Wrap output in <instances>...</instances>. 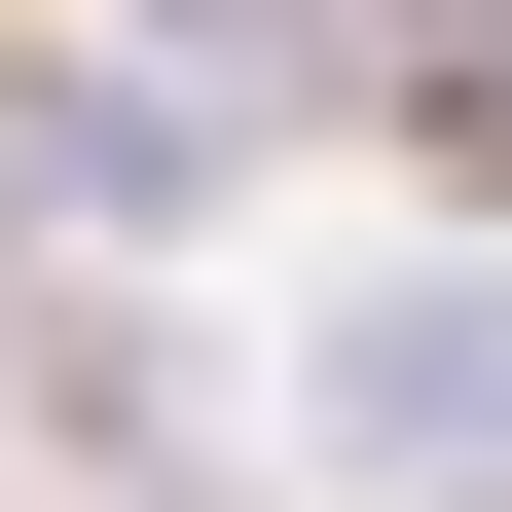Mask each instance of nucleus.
Masks as SVG:
<instances>
[{"label":"nucleus","mask_w":512,"mask_h":512,"mask_svg":"<svg viewBox=\"0 0 512 512\" xmlns=\"http://www.w3.org/2000/svg\"><path fill=\"white\" fill-rule=\"evenodd\" d=\"M256 403H293V476H366V512H512V220L330 256V293L256 330Z\"/></svg>","instance_id":"nucleus-1"},{"label":"nucleus","mask_w":512,"mask_h":512,"mask_svg":"<svg viewBox=\"0 0 512 512\" xmlns=\"http://www.w3.org/2000/svg\"><path fill=\"white\" fill-rule=\"evenodd\" d=\"M256 220V110L147 74V37H0V256H220Z\"/></svg>","instance_id":"nucleus-2"},{"label":"nucleus","mask_w":512,"mask_h":512,"mask_svg":"<svg viewBox=\"0 0 512 512\" xmlns=\"http://www.w3.org/2000/svg\"><path fill=\"white\" fill-rule=\"evenodd\" d=\"M0 439H37V476H74V512H256L220 476V330H147V256H110V293H37V330H0Z\"/></svg>","instance_id":"nucleus-3"}]
</instances>
